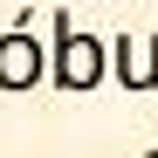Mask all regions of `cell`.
I'll use <instances>...</instances> for the list:
<instances>
[{
  "label": "cell",
  "instance_id": "obj_1",
  "mask_svg": "<svg viewBox=\"0 0 158 158\" xmlns=\"http://www.w3.org/2000/svg\"><path fill=\"white\" fill-rule=\"evenodd\" d=\"M55 83L62 89H96L103 83V41L83 35L69 14L55 21Z\"/></svg>",
  "mask_w": 158,
  "mask_h": 158
},
{
  "label": "cell",
  "instance_id": "obj_2",
  "mask_svg": "<svg viewBox=\"0 0 158 158\" xmlns=\"http://www.w3.org/2000/svg\"><path fill=\"white\" fill-rule=\"evenodd\" d=\"M35 83H41V41L7 35L0 41V89H35Z\"/></svg>",
  "mask_w": 158,
  "mask_h": 158
}]
</instances>
